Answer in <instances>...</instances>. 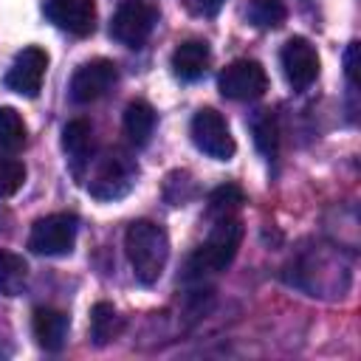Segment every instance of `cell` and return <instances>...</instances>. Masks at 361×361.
Returning a JSON list of instances; mask_svg holds the SVG:
<instances>
[{"label": "cell", "instance_id": "obj_1", "mask_svg": "<svg viewBox=\"0 0 361 361\" xmlns=\"http://www.w3.org/2000/svg\"><path fill=\"white\" fill-rule=\"evenodd\" d=\"M124 251L141 285H155L169 259V237L152 220H133L124 231Z\"/></svg>", "mask_w": 361, "mask_h": 361}, {"label": "cell", "instance_id": "obj_2", "mask_svg": "<svg viewBox=\"0 0 361 361\" xmlns=\"http://www.w3.org/2000/svg\"><path fill=\"white\" fill-rule=\"evenodd\" d=\"M243 234H245V228H243L240 217H234V214L231 217H217L212 231H209V237H206V243L189 257V265H186L189 276L203 279L209 274L226 271L234 262L237 251H240Z\"/></svg>", "mask_w": 361, "mask_h": 361}, {"label": "cell", "instance_id": "obj_3", "mask_svg": "<svg viewBox=\"0 0 361 361\" xmlns=\"http://www.w3.org/2000/svg\"><path fill=\"white\" fill-rule=\"evenodd\" d=\"M135 178H138L135 161L124 149H110V152L99 155L90 183H87V192L99 200H118L135 186Z\"/></svg>", "mask_w": 361, "mask_h": 361}, {"label": "cell", "instance_id": "obj_4", "mask_svg": "<svg viewBox=\"0 0 361 361\" xmlns=\"http://www.w3.org/2000/svg\"><path fill=\"white\" fill-rule=\"evenodd\" d=\"M76 231H79L76 214H71V212L45 214L31 226L28 248L34 254H42V257H65L73 251Z\"/></svg>", "mask_w": 361, "mask_h": 361}, {"label": "cell", "instance_id": "obj_5", "mask_svg": "<svg viewBox=\"0 0 361 361\" xmlns=\"http://www.w3.org/2000/svg\"><path fill=\"white\" fill-rule=\"evenodd\" d=\"M155 20H158L155 6L144 0H124L110 20V37L124 48H141L152 34Z\"/></svg>", "mask_w": 361, "mask_h": 361}, {"label": "cell", "instance_id": "obj_6", "mask_svg": "<svg viewBox=\"0 0 361 361\" xmlns=\"http://www.w3.org/2000/svg\"><path fill=\"white\" fill-rule=\"evenodd\" d=\"M189 133H192L195 147H197L203 155H209V158H214V161H231L237 144H234V138H231V133H228V124H226L223 113H217L214 107H200V110L192 116Z\"/></svg>", "mask_w": 361, "mask_h": 361}, {"label": "cell", "instance_id": "obj_7", "mask_svg": "<svg viewBox=\"0 0 361 361\" xmlns=\"http://www.w3.org/2000/svg\"><path fill=\"white\" fill-rule=\"evenodd\" d=\"M217 87L226 99L254 102L268 90V73L257 59H234L220 71Z\"/></svg>", "mask_w": 361, "mask_h": 361}, {"label": "cell", "instance_id": "obj_8", "mask_svg": "<svg viewBox=\"0 0 361 361\" xmlns=\"http://www.w3.org/2000/svg\"><path fill=\"white\" fill-rule=\"evenodd\" d=\"M116 82H118V68L113 59H90L73 71L68 90L76 104H90L107 96Z\"/></svg>", "mask_w": 361, "mask_h": 361}, {"label": "cell", "instance_id": "obj_9", "mask_svg": "<svg viewBox=\"0 0 361 361\" xmlns=\"http://www.w3.org/2000/svg\"><path fill=\"white\" fill-rule=\"evenodd\" d=\"M279 62H282L285 79L293 90L310 87L319 76V54L310 45V39H305V37H290L279 51Z\"/></svg>", "mask_w": 361, "mask_h": 361}, {"label": "cell", "instance_id": "obj_10", "mask_svg": "<svg viewBox=\"0 0 361 361\" xmlns=\"http://www.w3.org/2000/svg\"><path fill=\"white\" fill-rule=\"evenodd\" d=\"M45 71H48V54L39 45H25L14 56V62H11L8 73H6V87L20 93V96L34 99L39 93V87H42Z\"/></svg>", "mask_w": 361, "mask_h": 361}, {"label": "cell", "instance_id": "obj_11", "mask_svg": "<svg viewBox=\"0 0 361 361\" xmlns=\"http://www.w3.org/2000/svg\"><path fill=\"white\" fill-rule=\"evenodd\" d=\"M42 11L56 28H62L73 37H87L96 28V3L93 0H45Z\"/></svg>", "mask_w": 361, "mask_h": 361}, {"label": "cell", "instance_id": "obj_12", "mask_svg": "<svg viewBox=\"0 0 361 361\" xmlns=\"http://www.w3.org/2000/svg\"><path fill=\"white\" fill-rule=\"evenodd\" d=\"M68 327H71V319L65 310H56V307H37L34 310V319H31V330H34V338L37 344L45 350V353H59L68 341Z\"/></svg>", "mask_w": 361, "mask_h": 361}, {"label": "cell", "instance_id": "obj_13", "mask_svg": "<svg viewBox=\"0 0 361 361\" xmlns=\"http://www.w3.org/2000/svg\"><path fill=\"white\" fill-rule=\"evenodd\" d=\"M209 59H212V51L203 39H186L180 42L175 51H172V73L183 82H195L206 73L209 68Z\"/></svg>", "mask_w": 361, "mask_h": 361}, {"label": "cell", "instance_id": "obj_14", "mask_svg": "<svg viewBox=\"0 0 361 361\" xmlns=\"http://www.w3.org/2000/svg\"><path fill=\"white\" fill-rule=\"evenodd\" d=\"M62 149L71 161V169L79 175L85 164H90V152H93V127L85 118H71L62 127Z\"/></svg>", "mask_w": 361, "mask_h": 361}, {"label": "cell", "instance_id": "obj_15", "mask_svg": "<svg viewBox=\"0 0 361 361\" xmlns=\"http://www.w3.org/2000/svg\"><path fill=\"white\" fill-rule=\"evenodd\" d=\"M155 130V110L149 102L135 99L124 107V135L133 147H147Z\"/></svg>", "mask_w": 361, "mask_h": 361}, {"label": "cell", "instance_id": "obj_16", "mask_svg": "<svg viewBox=\"0 0 361 361\" xmlns=\"http://www.w3.org/2000/svg\"><path fill=\"white\" fill-rule=\"evenodd\" d=\"M25 282H28V262L14 251L0 248V293L20 296Z\"/></svg>", "mask_w": 361, "mask_h": 361}, {"label": "cell", "instance_id": "obj_17", "mask_svg": "<svg viewBox=\"0 0 361 361\" xmlns=\"http://www.w3.org/2000/svg\"><path fill=\"white\" fill-rule=\"evenodd\" d=\"M118 333V313L110 302H96L90 310V338L96 347H104Z\"/></svg>", "mask_w": 361, "mask_h": 361}, {"label": "cell", "instance_id": "obj_18", "mask_svg": "<svg viewBox=\"0 0 361 361\" xmlns=\"http://www.w3.org/2000/svg\"><path fill=\"white\" fill-rule=\"evenodd\" d=\"M28 127L14 107H0V152H17L25 147Z\"/></svg>", "mask_w": 361, "mask_h": 361}, {"label": "cell", "instance_id": "obj_19", "mask_svg": "<svg viewBox=\"0 0 361 361\" xmlns=\"http://www.w3.org/2000/svg\"><path fill=\"white\" fill-rule=\"evenodd\" d=\"M251 130H254V144L257 149L271 161L276 158L279 152V124H276V116L271 110H259L257 118L251 121Z\"/></svg>", "mask_w": 361, "mask_h": 361}, {"label": "cell", "instance_id": "obj_20", "mask_svg": "<svg viewBox=\"0 0 361 361\" xmlns=\"http://www.w3.org/2000/svg\"><path fill=\"white\" fill-rule=\"evenodd\" d=\"M245 14H248L251 25L271 31V28H279L285 23L288 8H285L282 0H251L248 8H245Z\"/></svg>", "mask_w": 361, "mask_h": 361}, {"label": "cell", "instance_id": "obj_21", "mask_svg": "<svg viewBox=\"0 0 361 361\" xmlns=\"http://www.w3.org/2000/svg\"><path fill=\"white\" fill-rule=\"evenodd\" d=\"M243 203H245L243 189L234 186V183H223V186H217V189L209 195V214H212L214 220H217V217H231Z\"/></svg>", "mask_w": 361, "mask_h": 361}, {"label": "cell", "instance_id": "obj_22", "mask_svg": "<svg viewBox=\"0 0 361 361\" xmlns=\"http://www.w3.org/2000/svg\"><path fill=\"white\" fill-rule=\"evenodd\" d=\"M25 164L20 158H11V155H3L0 152V197H11L23 189L25 183Z\"/></svg>", "mask_w": 361, "mask_h": 361}, {"label": "cell", "instance_id": "obj_23", "mask_svg": "<svg viewBox=\"0 0 361 361\" xmlns=\"http://www.w3.org/2000/svg\"><path fill=\"white\" fill-rule=\"evenodd\" d=\"M223 3H226V0H183L186 11L195 14V17H214Z\"/></svg>", "mask_w": 361, "mask_h": 361}, {"label": "cell", "instance_id": "obj_24", "mask_svg": "<svg viewBox=\"0 0 361 361\" xmlns=\"http://www.w3.org/2000/svg\"><path fill=\"white\" fill-rule=\"evenodd\" d=\"M355 56H358V42H350L344 51V71H347V79L353 87H355Z\"/></svg>", "mask_w": 361, "mask_h": 361}]
</instances>
